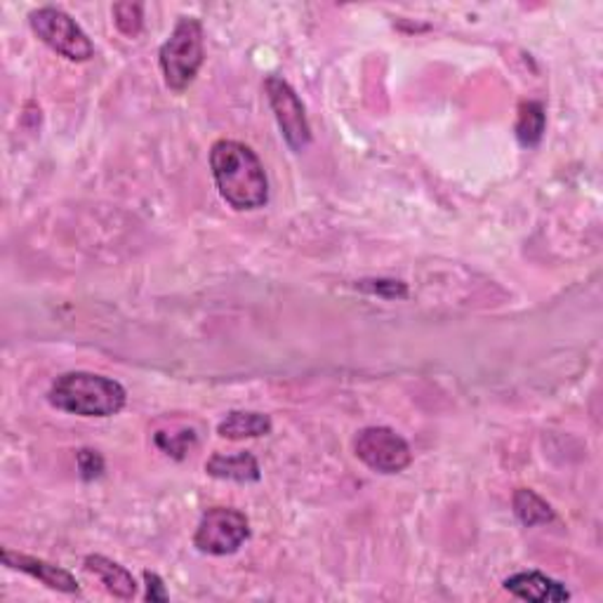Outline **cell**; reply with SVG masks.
<instances>
[{
	"instance_id": "cell-2",
	"label": "cell",
	"mask_w": 603,
	"mask_h": 603,
	"mask_svg": "<svg viewBox=\"0 0 603 603\" xmlns=\"http://www.w3.org/2000/svg\"><path fill=\"white\" fill-rule=\"evenodd\" d=\"M50 403L80 418H112L126 408L128 394L116 380L94 373H66L52 382Z\"/></svg>"
},
{
	"instance_id": "cell-3",
	"label": "cell",
	"mask_w": 603,
	"mask_h": 603,
	"mask_svg": "<svg viewBox=\"0 0 603 603\" xmlns=\"http://www.w3.org/2000/svg\"><path fill=\"white\" fill-rule=\"evenodd\" d=\"M158 60L168 88L175 92H184L194 84L205 60L201 22L194 17H180L170 38L161 46Z\"/></svg>"
},
{
	"instance_id": "cell-11",
	"label": "cell",
	"mask_w": 603,
	"mask_h": 603,
	"mask_svg": "<svg viewBox=\"0 0 603 603\" xmlns=\"http://www.w3.org/2000/svg\"><path fill=\"white\" fill-rule=\"evenodd\" d=\"M205 472L215 478H224V482L236 484H255L259 482V464L253 452H239V456H213L205 462Z\"/></svg>"
},
{
	"instance_id": "cell-5",
	"label": "cell",
	"mask_w": 603,
	"mask_h": 603,
	"mask_svg": "<svg viewBox=\"0 0 603 603\" xmlns=\"http://www.w3.org/2000/svg\"><path fill=\"white\" fill-rule=\"evenodd\" d=\"M251 538L248 516L229 506H213L203 514L196 528V550L210 556H227L239 552L243 542Z\"/></svg>"
},
{
	"instance_id": "cell-13",
	"label": "cell",
	"mask_w": 603,
	"mask_h": 603,
	"mask_svg": "<svg viewBox=\"0 0 603 603\" xmlns=\"http://www.w3.org/2000/svg\"><path fill=\"white\" fill-rule=\"evenodd\" d=\"M514 514L521 521V524L533 528L540 524H550L554 521V512L552 506L547 504L538 492H533L530 488H518L514 492Z\"/></svg>"
},
{
	"instance_id": "cell-15",
	"label": "cell",
	"mask_w": 603,
	"mask_h": 603,
	"mask_svg": "<svg viewBox=\"0 0 603 603\" xmlns=\"http://www.w3.org/2000/svg\"><path fill=\"white\" fill-rule=\"evenodd\" d=\"M114 22H116L120 34L134 38L137 34L142 31V22H144L142 5L140 3H118V5H114Z\"/></svg>"
},
{
	"instance_id": "cell-17",
	"label": "cell",
	"mask_w": 603,
	"mask_h": 603,
	"mask_svg": "<svg viewBox=\"0 0 603 603\" xmlns=\"http://www.w3.org/2000/svg\"><path fill=\"white\" fill-rule=\"evenodd\" d=\"M194 441H196V434L187 432V429L180 432V434H172L170 441H166V438H156V444L172 458H184L187 448H191V444H194Z\"/></svg>"
},
{
	"instance_id": "cell-16",
	"label": "cell",
	"mask_w": 603,
	"mask_h": 603,
	"mask_svg": "<svg viewBox=\"0 0 603 603\" xmlns=\"http://www.w3.org/2000/svg\"><path fill=\"white\" fill-rule=\"evenodd\" d=\"M78 472L84 482H94V478H100L104 472V460L100 452L92 448L78 450Z\"/></svg>"
},
{
	"instance_id": "cell-7",
	"label": "cell",
	"mask_w": 603,
	"mask_h": 603,
	"mask_svg": "<svg viewBox=\"0 0 603 603\" xmlns=\"http://www.w3.org/2000/svg\"><path fill=\"white\" fill-rule=\"evenodd\" d=\"M265 90L285 144L293 151H305L311 142V128L305 114V104L299 102L297 92L279 76H269Z\"/></svg>"
},
{
	"instance_id": "cell-9",
	"label": "cell",
	"mask_w": 603,
	"mask_h": 603,
	"mask_svg": "<svg viewBox=\"0 0 603 603\" xmlns=\"http://www.w3.org/2000/svg\"><path fill=\"white\" fill-rule=\"evenodd\" d=\"M504 589L530 603H556L570 599V592L564 585L547 578L540 570H524L512 575V578L504 580Z\"/></svg>"
},
{
	"instance_id": "cell-1",
	"label": "cell",
	"mask_w": 603,
	"mask_h": 603,
	"mask_svg": "<svg viewBox=\"0 0 603 603\" xmlns=\"http://www.w3.org/2000/svg\"><path fill=\"white\" fill-rule=\"evenodd\" d=\"M210 168L219 194L236 210L265 208L269 182L262 161L255 151L236 140H219L210 151Z\"/></svg>"
},
{
	"instance_id": "cell-10",
	"label": "cell",
	"mask_w": 603,
	"mask_h": 603,
	"mask_svg": "<svg viewBox=\"0 0 603 603\" xmlns=\"http://www.w3.org/2000/svg\"><path fill=\"white\" fill-rule=\"evenodd\" d=\"M86 570L92 573L98 578L108 594H114L116 599L130 601L137 594V582L132 578V573L123 568L116 561L106 559L102 554H90L86 559Z\"/></svg>"
},
{
	"instance_id": "cell-4",
	"label": "cell",
	"mask_w": 603,
	"mask_h": 603,
	"mask_svg": "<svg viewBox=\"0 0 603 603\" xmlns=\"http://www.w3.org/2000/svg\"><path fill=\"white\" fill-rule=\"evenodd\" d=\"M34 34L62 57L72 62H88L94 54L92 40L80 29L72 15L60 8H38L29 15Z\"/></svg>"
},
{
	"instance_id": "cell-12",
	"label": "cell",
	"mask_w": 603,
	"mask_h": 603,
	"mask_svg": "<svg viewBox=\"0 0 603 603\" xmlns=\"http://www.w3.org/2000/svg\"><path fill=\"white\" fill-rule=\"evenodd\" d=\"M271 418L265 413H251V410H234L222 422L217 424V434L229 441H241V438H259L271 432Z\"/></svg>"
},
{
	"instance_id": "cell-18",
	"label": "cell",
	"mask_w": 603,
	"mask_h": 603,
	"mask_svg": "<svg viewBox=\"0 0 603 603\" xmlns=\"http://www.w3.org/2000/svg\"><path fill=\"white\" fill-rule=\"evenodd\" d=\"M144 582H146V601H168V592H166V585L158 578L156 573H144Z\"/></svg>"
},
{
	"instance_id": "cell-6",
	"label": "cell",
	"mask_w": 603,
	"mask_h": 603,
	"mask_svg": "<svg viewBox=\"0 0 603 603\" xmlns=\"http://www.w3.org/2000/svg\"><path fill=\"white\" fill-rule=\"evenodd\" d=\"M356 458L380 474H399L410 462L413 452L403 436L389 427H368L354 438Z\"/></svg>"
},
{
	"instance_id": "cell-8",
	"label": "cell",
	"mask_w": 603,
	"mask_h": 603,
	"mask_svg": "<svg viewBox=\"0 0 603 603\" xmlns=\"http://www.w3.org/2000/svg\"><path fill=\"white\" fill-rule=\"evenodd\" d=\"M3 564L8 568H15V570L31 575V578L40 580L46 587L57 589V592H64V594H76L78 592V582H76L72 573L60 568V566H54V564H48V561H43V559L26 556V554L12 552V550H3Z\"/></svg>"
},
{
	"instance_id": "cell-14",
	"label": "cell",
	"mask_w": 603,
	"mask_h": 603,
	"mask_svg": "<svg viewBox=\"0 0 603 603\" xmlns=\"http://www.w3.org/2000/svg\"><path fill=\"white\" fill-rule=\"evenodd\" d=\"M547 126L544 106L540 102H524L518 108L516 137L524 146H538Z\"/></svg>"
}]
</instances>
